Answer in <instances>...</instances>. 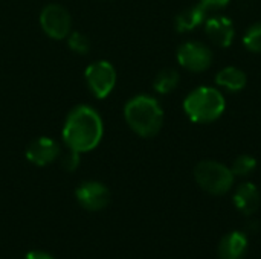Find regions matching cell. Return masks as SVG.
I'll list each match as a JSON object with an SVG mask.
<instances>
[{"mask_svg": "<svg viewBox=\"0 0 261 259\" xmlns=\"http://www.w3.org/2000/svg\"><path fill=\"white\" fill-rule=\"evenodd\" d=\"M76 200L78 203L87 211H102L110 202L109 189L99 182H86L78 186L76 189Z\"/></svg>", "mask_w": 261, "mask_h": 259, "instance_id": "8", "label": "cell"}, {"mask_svg": "<svg viewBox=\"0 0 261 259\" xmlns=\"http://www.w3.org/2000/svg\"><path fill=\"white\" fill-rule=\"evenodd\" d=\"M260 191L254 183L245 182V183L239 185V188L236 189L234 205L243 215H248V217L254 215L257 212V209L260 208Z\"/></svg>", "mask_w": 261, "mask_h": 259, "instance_id": "11", "label": "cell"}, {"mask_svg": "<svg viewBox=\"0 0 261 259\" xmlns=\"http://www.w3.org/2000/svg\"><path fill=\"white\" fill-rule=\"evenodd\" d=\"M205 32L217 47H229L236 38V27L231 18L223 15L211 17L205 21Z\"/></svg>", "mask_w": 261, "mask_h": 259, "instance_id": "9", "label": "cell"}, {"mask_svg": "<svg viewBox=\"0 0 261 259\" xmlns=\"http://www.w3.org/2000/svg\"><path fill=\"white\" fill-rule=\"evenodd\" d=\"M231 0H200V3L206 8V9H220L225 8Z\"/></svg>", "mask_w": 261, "mask_h": 259, "instance_id": "20", "label": "cell"}, {"mask_svg": "<svg viewBox=\"0 0 261 259\" xmlns=\"http://www.w3.org/2000/svg\"><path fill=\"white\" fill-rule=\"evenodd\" d=\"M206 12L208 9L202 5H193L187 9H184L180 14H177L176 20H174V26L177 32H191L194 29H197L200 24H203L206 21Z\"/></svg>", "mask_w": 261, "mask_h": 259, "instance_id": "13", "label": "cell"}, {"mask_svg": "<svg viewBox=\"0 0 261 259\" xmlns=\"http://www.w3.org/2000/svg\"><path fill=\"white\" fill-rule=\"evenodd\" d=\"M26 259H54L50 255L44 253V252H29Z\"/></svg>", "mask_w": 261, "mask_h": 259, "instance_id": "21", "label": "cell"}, {"mask_svg": "<svg viewBox=\"0 0 261 259\" xmlns=\"http://www.w3.org/2000/svg\"><path fill=\"white\" fill-rule=\"evenodd\" d=\"M40 26L47 37L54 40H63L72 32V17L64 6L50 3L46 5L40 12Z\"/></svg>", "mask_w": 261, "mask_h": 259, "instance_id": "6", "label": "cell"}, {"mask_svg": "<svg viewBox=\"0 0 261 259\" xmlns=\"http://www.w3.org/2000/svg\"><path fill=\"white\" fill-rule=\"evenodd\" d=\"M257 168V160L252 157V156H248V154H243V156H239L232 166H231V171L234 172V176H239V177H248L249 174H252Z\"/></svg>", "mask_w": 261, "mask_h": 259, "instance_id": "17", "label": "cell"}, {"mask_svg": "<svg viewBox=\"0 0 261 259\" xmlns=\"http://www.w3.org/2000/svg\"><path fill=\"white\" fill-rule=\"evenodd\" d=\"M197 185L211 195H223L234 186L236 176L226 165L216 160H202L194 168Z\"/></svg>", "mask_w": 261, "mask_h": 259, "instance_id": "4", "label": "cell"}, {"mask_svg": "<svg viewBox=\"0 0 261 259\" xmlns=\"http://www.w3.org/2000/svg\"><path fill=\"white\" fill-rule=\"evenodd\" d=\"M216 84L228 92H240L246 87L248 76L242 69L229 66L219 70V73L216 75Z\"/></svg>", "mask_w": 261, "mask_h": 259, "instance_id": "14", "label": "cell"}, {"mask_svg": "<svg viewBox=\"0 0 261 259\" xmlns=\"http://www.w3.org/2000/svg\"><path fill=\"white\" fill-rule=\"evenodd\" d=\"M63 140L69 150L76 153H89L95 150L102 136L104 124L99 113L90 105H76L67 114L63 125Z\"/></svg>", "mask_w": 261, "mask_h": 259, "instance_id": "1", "label": "cell"}, {"mask_svg": "<svg viewBox=\"0 0 261 259\" xmlns=\"http://www.w3.org/2000/svg\"><path fill=\"white\" fill-rule=\"evenodd\" d=\"M60 145L50 137H38L26 148V159L35 166H46L60 157Z\"/></svg>", "mask_w": 261, "mask_h": 259, "instance_id": "10", "label": "cell"}, {"mask_svg": "<svg viewBox=\"0 0 261 259\" xmlns=\"http://www.w3.org/2000/svg\"><path fill=\"white\" fill-rule=\"evenodd\" d=\"M243 46L254 53H261V23L252 24L243 35Z\"/></svg>", "mask_w": 261, "mask_h": 259, "instance_id": "18", "label": "cell"}, {"mask_svg": "<svg viewBox=\"0 0 261 259\" xmlns=\"http://www.w3.org/2000/svg\"><path fill=\"white\" fill-rule=\"evenodd\" d=\"M179 79L180 78H179L177 70H174V69H162L156 75V78L153 81V87L159 95H168L177 87Z\"/></svg>", "mask_w": 261, "mask_h": 259, "instance_id": "15", "label": "cell"}, {"mask_svg": "<svg viewBox=\"0 0 261 259\" xmlns=\"http://www.w3.org/2000/svg\"><path fill=\"white\" fill-rule=\"evenodd\" d=\"M127 125L141 137L156 136L164 125V110L159 101L150 95L133 96L124 107Z\"/></svg>", "mask_w": 261, "mask_h": 259, "instance_id": "2", "label": "cell"}, {"mask_svg": "<svg viewBox=\"0 0 261 259\" xmlns=\"http://www.w3.org/2000/svg\"><path fill=\"white\" fill-rule=\"evenodd\" d=\"M246 226H248V231H252V232H255V231L258 229V227H257V226H258L257 221H251V223H248Z\"/></svg>", "mask_w": 261, "mask_h": 259, "instance_id": "22", "label": "cell"}, {"mask_svg": "<svg viewBox=\"0 0 261 259\" xmlns=\"http://www.w3.org/2000/svg\"><path fill=\"white\" fill-rule=\"evenodd\" d=\"M81 163V153H76L73 150H69L66 154L61 156V168L67 172H73L78 169Z\"/></svg>", "mask_w": 261, "mask_h": 259, "instance_id": "19", "label": "cell"}, {"mask_svg": "<svg viewBox=\"0 0 261 259\" xmlns=\"http://www.w3.org/2000/svg\"><path fill=\"white\" fill-rule=\"evenodd\" d=\"M67 46L72 52L78 55H87L90 52V40L83 32H70L67 35Z\"/></svg>", "mask_w": 261, "mask_h": 259, "instance_id": "16", "label": "cell"}, {"mask_svg": "<svg viewBox=\"0 0 261 259\" xmlns=\"http://www.w3.org/2000/svg\"><path fill=\"white\" fill-rule=\"evenodd\" d=\"M84 79L92 95L98 99H104L116 85V70L109 61L99 60L87 66Z\"/></svg>", "mask_w": 261, "mask_h": 259, "instance_id": "5", "label": "cell"}, {"mask_svg": "<svg viewBox=\"0 0 261 259\" xmlns=\"http://www.w3.org/2000/svg\"><path fill=\"white\" fill-rule=\"evenodd\" d=\"M226 108V101L220 90L202 85L190 92L184 101V111L196 124L217 121Z\"/></svg>", "mask_w": 261, "mask_h": 259, "instance_id": "3", "label": "cell"}, {"mask_svg": "<svg viewBox=\"0 0 261 259\" xmlns=\"http://www.w3.org/2000/svg\"><path fill=\"white\" fill-rule=\"evenodd\" d=\"M177 61L184 69L190 72H205L211 67L213 52L206 44L200 41H185L177 49Z\"/></svg>", "mask_w": 261, "mask_h": 259, "instance_id": "7", "label": "cell"}, {"mask_svg": "<svg viewBox=\"0 0 261 259\" xmlns=\"http://www.w3.org/2000/svg\"><path fill=\"white\" fill-rule=\"evenodd\" d=\"M248 250V237L243 232H229L219 243L220 259H243Z\"/></svg>", "mask_w": 261, "mask_h": 259, "instance_id": "12", "label": "cell"}]
</instances>
